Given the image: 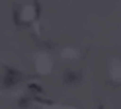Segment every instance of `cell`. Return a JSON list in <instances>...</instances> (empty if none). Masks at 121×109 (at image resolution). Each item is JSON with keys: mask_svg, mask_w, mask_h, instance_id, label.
Returning <instances> with one entry per match:
<instances>
[{"mask_svg": "<svg viewBox=\"0 0 121 109\" xmlns=\"http://www.w3.org/2000/svg\"><path fill=\"white\" fill-rule=\"evenodd\" d=\"M20 78H22V74L18 72V70L8 68V70H6V74H4V86H14L16 82H20Z\"/></svg>", "mask_w": 121, "mask_h": 109, "instance_id": "obj_1", "label": "cell"}]
</instances>
